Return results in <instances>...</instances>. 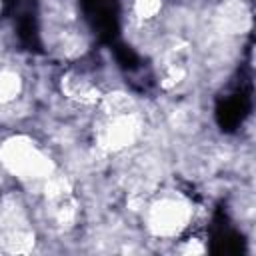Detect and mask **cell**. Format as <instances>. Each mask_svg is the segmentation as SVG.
Segmentation results:
<instances>
[{
	"label": "cell",
	"mask_w": 256,
	"mask_h": 256,
	"mask_svg": "<svg viewBox=\"0 0 256 256\" xmlns=\"http://www.w3.org/2000/svg\"><path fill=\"white\" fill-rule=\"evenodd\" d=\"M62 92L66 98L78 102V104H84V106H92V104H98L102 94L98 90V86L84 74L80 72H68L62 76Z\"/></svg>",
	"instance_id": "cell-7"
},
{
	"label": "cell",
	"mask_w": 256,
	"mask_h": 256,
	"mask_svg": "<svg viewBox=\"0 0 256 256\" xmlns=\"http://www.w3.org/2000/svg\"><path fill=\"white\" fill-rule=\"evenodd\" d=\"M44 194H46L48 208H50V214L56 220V224L70 226L78 214V204L74 200L70 182L64 176H54V172H52L46 178Z\"/></svg>",
	"instance_id": "cell-5"
},
{
	"label": "cell",
	"mask_w": 256,
	"mask_h": 256,
	"mask_svg": "<svg viewBox=\"0 0 256 256\" xmlns=\"http://www.w3.org/2000/svg\"><path fill=\"white\" fill-rule=\"evenodd\" d=\"M192 218V208L186 200L164 196L148 208V228L154 236L172 238L180 234Z\"/></svg>",
	"instance_id": "cell-2"
},
{
	"label": "cell",
	"mask_w": 256,
	"mask_h": 256,
	"mask_svg": "<svg viewBox=\"0 0 256 256\" xmlns=\"http://www.w3.org/2000/svg\"><path fill=\"white\" fill-rule=\"evenodd\" d=\"M100 108L106 116H120V114H130L136 112L134 100L124 94V92H110V94H102L100 98Z\"/></svg>",
	"instance_id": "cell-9"
},
{
	"label": "cell",
	"mask_w": 256,
	"mask_h": 256,
	"mask_svg": "<svg viewBox=\"0 0 256 256\" xmlns=\"http://www.w3.org/2000/svg\"><path fill=\"white\" fill-rule=\"evenodd\" d=\"M22 92V78L14 70L0 72V104L14 102Z\"/></svg>",
	"instance_id": "cell-10"
},
{
	"label": "cell",
	"mask_w": 256,
	"mask_h": 256,
	"mask_svg": "<svg viewBox=\"0 0 256 256\" xmlns=\"http://www.w3.org/2000/svg\"><path fill=\"white\" fill-rule=\"evenodd\" d=\"M2 242L8 252L26 254L34 246V232L30 230L22 210L16 204H4L0 210Z\"/></svg>",
	"instance_id": "cell-4"
},
{
	"label": "cell",
	"mask_w": 256,
	"mask_h": 256,
	"mask_svg": "<svg viewBox=\"0 0 256 256\" xmlns=\"http://www.w3.org/2000/svg\"><path fill=\"white\" fill-rule=\"evenodd\" d=\"M0 164L16 178L38 180L54 172L52 160L28 138L10 136L0 144Z\"/></svg>",
	"instance_id": "cell-1"
},
{
	"label": "cell",
	"mask_w": 256,
	"mask_h": 256,
	"mask_svg": "<svg viewBox=\"0 0 256 256\" xmlns=\"http://www.w3.org/2000/svg\"><path fill=\"white\" fill-rule=\"evenodd\" d=\"M140 130H142V120L138 118L136 112L108 116L106 124L98 132V144L108 152H120L138 140Z\"/></svg>",
	"instance_id": "cell-3"
},
{
	"label": "cell",
	"mask_w": 256,
	"mask_h": 256,
	"mask_svg": "<svg viewBox=\"0 0 256 256\" xmlns=\"http://www.w3.org/2000/svg\"><path fill=\"white\" fill-rule=\"evenodd\" d=\"M182 252L184 254H200V252H204V246H198L196 240H188L186 246H182Z\"/></svg>",
	"instance_id": "cell-12"
},
{
	"label": "cell",
	"mask_w": 256,
	"mask_h": 256,
	"mask_svg": "<svg viewBox=\"0 0 256 256\" xmlns=\"http://www.w3.org/2000/svg\"><path fill=\"white\" fill-rule=\"evenodd\" d=\"M218 22H220L222 30H226L230 34H236V32H244L248 28L250 14H248V10L242 2H228L220 8Z\"/></svg>",
	"instance_id": "cell-8"
},
{
	"label": "cell",
	"mask_w": 256,
	"mask_h": 256,
	"mask_svg": "<svg viewBox=\"0 0 256 256\" xmlns=\"http://www.w3.org/2000/svg\"><path fill=\"white\" fill-rule=\"evenodd\" d=\"M188 60L190 48L182 40H174L164 46L160 56V84L162 88L170 90L176 88L188 74Z\"/></svg>",
	"instance_id": "cell-6"
},
{
	"label": "cell",
	"mask_w": 256,
	"mask_h": 256,
	"mask_svg": "<svg viewBox=\"0 0 256 256\" xmlns=\"http://www.w3.org/2000/svg\"><path fill=\"white\" fill-rule=\"evenodd\" d=\"M162 10V0H134V14L138 20H152Z\"/></svg>",
	"instance_id": "cell-11"
}]
</instances>
